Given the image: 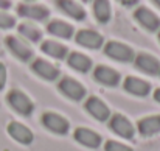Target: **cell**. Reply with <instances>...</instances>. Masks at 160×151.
<instances>
[{
  "mask_svg": "<svg viewBox=\"0 0 160 151\" xmlns=\"http://www.w3.org/2000/svg\"><path fill=\"white\" fill-rule=\"evenodd\" d=\"M152 2H154V5H156L157 8H160V0H152Z\"/></svg>",
  "mask_w": 160,
  "mask_h": 151,
  "instance_id": "30",
  "label": "cell"
},
{
  "mask_svg": "<svg viewBox=\"0 0 160 151\" xmlns=\"http://www.w3.org/2000/svg\"><path fill=\"white\" fill-rule=\"evenodd\" d=\"M47 31L58 38V39H64V41H68L72 38H75V27L72 23H68L67 20H62V19H52L47 22Z\"/></svg>",
  "mask_w": 160,
  "mask_h": 151,
  "instance_id": "19",
  "label": "cell"
},
{
  "mask_svg": "<svg viewBox=\"0 0 160 151\" xmlns=\"http://www.w3.org/2000/svg\"><path fill=\"white\" fill-rule=\"evenodd\" d=\"M67 65L79 73H89L93 69V61L90 56L81 53V51H68L67 58Z\"/></svg>",
  "mask_w": 160,
  "mask_h": 151,
  "instance_id": "20",
  "label": "cell"
},
{
  "mask_svg": "<svg viewBox=\"0 0 160 151\" xmlns=\"http://www.w3.org/2000/svg\"><path fill=\"white\" fill-rule=\"evenodd\" d=\"M6 81H8V69L3 62H0V91L5 89Z\"/></svg>",
  "mask_w": 160,
  "mask_h": 151,
  "instance_id": "26",
  "label": "cell"
},
{
  "mask_svg": "<svg viewBox=\"0 0 160 151\" xmlns=\"http://www.w3.org/2000/svg\"><path fill=\"white\" fill-rule=\"evenodd\" d=\"M118 2L126 8H134V6H138V3H140V0H118Z\"/></svg>",
  "mask_w": 160,
  "mask_h": 151,
  "instance_id": "27",
  "label": "cell"
},
{
  "mask_svg": "<svg viewBox=\"0 0 160 151\" xmlns=\"http://www.w3.org/2000/svg\"><path fill=\"white\" fill-rule=\"evenodd\" d=\"M5 44H6V49L12 53V56L17 58L19 61H22V62H30V61H33L34 51H33L31 45H30L25 39L11 34V36H6V38H5Z\"/></svg>",
  "mask_w": 160,
  "mask_h": 151,
  "instance_id": "6",
  "label": "cell"
},
{
  "mask_svg": "<svg viewBox=\"0 0 160 151\" xmlns=\"http://www.w3.org/2000/svg\"><path fill=\"white\" fill-rule=\"evenodd\" d=\"M134 19L149 33H159L160 17L148 6H137L134 9Z\"/></svg>",
  "mask_w": 160,
  "mask_h": 151,
  "instance_id": "13",
  "label": "cell"
},
{
  "mask_svg": "<svg viewBox=\"0 0 160 151\" xmlns=\"http://www.w3.org/2000/svg\"><path fill=\"white\" fill-rule=\"evenodd\" d=\"M6 103L16 114H19L22 117H31L34 112V107H36L34 101L30 98V95L20 89H11L6 94Z\"/></svg>",
  "mask_w": 160,
  "mask_h": 151,
  "instance_id": "1",
  "label": "cell"
},
{
  "mask_svg": "<svg viewBox=\"0 0 160 151\" xmlns=\"http://www.w3.org/2000/svg\"><path fill=\"white\" fill-rule=\"evenodd\" d=\"M157 38H159V42H160V30H159V33H157Z\"/></svg>",
  "mask_w": 160,
  "mask_h": 151,
  "instance_id": "32",
  "label": "cell"
},
{
  "mask_svg": "<svg viewBox=\"0 0 160 151\" xmlns=\"http://www.w3.org/2000/svg\"><path fill=\"white\" fill-rule=\"evenodd\" d=\"M104 151H134V148H131L128 143H123L120 140L109 139L104 142Z\"/></svg>",
  "mask_w": 160,
  "mask_h": 151,
  "instance_id": "25",
  "label": "cell"
},
{
  "mask_svg": "<svg viewBox=\"0 0 160 151\" xmlns=\"http://www.w3.org/2000/svg\"><path fill=\"white\" fill-rule=\"evenodd\" d=\"M123 89L129 94V95H134V97H148L152 91L151 87V83L143 80V78H138V76H134V75H129L123 80Z\"/></svg>",
  "mask_w": 160,
  "mask_h": 151,
  "instance_id": "15",
  "label": "cell"
},
{
  "mask_svg": "<svg viewBox=\"0 0 160 151\" xmlns=\"http://www.w3.org/2000/svg\"><path fill=\"white\" fill-rule=\"evenodd\" d=\"M92 13L98 23L106 25L112 19V3L110 0H93L92 2Z\"/></svg>",
  "mask_w": 160,
  "mask_h": 151,
  "instance_id": "22",
  "label": "cell"
},
{
  "mask_svg": "<svg viewBox=\"0 0 160 151\" xmlns=\"http://www.w3.org/2000/svg\"><path fill=\"white\" fill-rule=\"evenodd\" d=\"M11 8V0H0V9L2 11H6Z\"/></svg>",
  "mask_w": 160,
  "mask_h": 151,
  "instance_id": "28",
  "label": "cell"
},
{
  "mask_svg": "<svg viewBox=\"0 0 160 151\" xmlns=\"http://www.w3.org/2000/svg\"><path fill=\"white\" fill-rule=\"evenodd\" d=\"M135 129L143 137H152L160 133V114H151L145 115L137 120Z\"/></svg>",
  "mask_w": 160,
  "mask_h": 151,
  "instance_id": "18",
  "label": "cell"
},
{
  "mask_svg": "<svg viewBox=\"0 0 160 151\" xmlns=\"http://www.w3.org/2000/svg\"><path fill=\"white\" fill-rule=\"evenodd\" d=\"M41 123L45 129L53 133L56 136H67L70 133V122L62 114L54 111H45L41 115Z\"/></svg>",
  "mask_w": 160,
  "mask_h": 151,
  "instance_id": "5",
  "label": "cell"
},
{
  "mask_svg": "<svg viewBox=\"0 0 160 151\" xmlns=\"http://www.w3.org/2000/svg\"><path fill=\"white\" fill-rule=\"evenodd\" d=\"M82 2H84V3H92L93 0H82Z\"/></svg>",
  "mask_w": 160,
  "mask_h": 151,
  "instance_id": "31",
  "label": "cell"
},
{
  "mask_svg": "<svg viewBox=\"0 0 160 151\" xmlns=\"http://www.w3.org/2000/svg\"><path fill=\"white\" fill-rule=\"evenodd\" d=\"M54 3L61 13H64L65 16H68L70 19H73L76 22H82L87 17L84 6L76 0H54Z\"/></svg>",
  "mask_w": 160,
  "mask_h": 151,
  "instance_id": "17",
  "label": "cell"
},
{
  "mask_svg": "<svg viewBox=\"0 0 160 151\" xmlns=\"http://www.w3.org/2000/svg\"><path fill=\"white\" fill-rule=\"evenodd\" d=\"M41 51L53 59H65L67 55H68V47L64 45L62 42L59 41H54V39H47V41H42L41 42Z\"/></svg>",
  "mask_w": 160,
  "mask_h": 151,
  "instance_id": "21",
  "label": "cell"
},
{
  "mask_svg": "<svg viewBox=\"0 0 160 151\" xmlns=\"http://www.w3.org/2000/svg\"><path fill=\"white\" fill-rule=\"evenodd\" d=\"M93 80L106 87H118L121 84V73L106 64H98L93 67Z\"/></svg>",
  "mask_w": 160,
  "mask_h": 151,
  "instance_id": "10",
  "label": "cell"
},
{
  "mask_svg": "<svg viewBox=\"0 0 160 151\" xmlns=\"http://www.w3.org/2000/svg\"><path fill=\"white\" fill-rule=\"evenodd\" d=\"M134 65L146 75H151V76L160 75V59L151 53H146V51L137 53L134 59Z\"/></svg>",
  "mask_w": 160,
  "mask_h": 151,
  "instance_id": "14",
  "label": "cell"
},
{
  "mask_svg": "<svg viewBox=\"0 0 160 151\" xmlns=\"http://www.w3.org/2000/svg\"><path fill=\"white\" fill-rule=\"evenodd\" d=\"M31 72L39 78H42L44 81H50V83L58 81L61 78V69L44 58H36L31 61Z\"/></svg>",
  "mask_w": 160,
  "mask_h": 151,
  "instance_id": "11",
  "label": "cell"
},
{
  "mask_svg": "<svg viewBox=\"0 0 160 151\" xmlns=\"http://www.w3.org/2000/svg\"><path fill=\"white\" fill-rule=\"evenodd\" d=\"M84 109L92 118H95L101 123H106L112 115V111H110L109 104L106 101L101 100L100 97H97V95H90L84 100Z\"/></svg>",
  "mask_w": 160,
  "mask_h": 151,
  "instance_id": "8",
  "label": "cell"
},
{
  "mask_svg": "<svg viewBox=\"0 0 160 151\" xmlns=\"http://www.w3.org/2000/svg\"><path fill=\"white\" fill-rule=\"evenodd\" d=\"M107 126L110 128V131L113 134L120 136L124 140H132L137 134L135 125L131 122V118L120 112H115L110 115V118L107 120Z\"/></svg>",
  "mask_w": 160,
  "mask_h": 151,
  "instance_id": "4",
  "label": "cell"
},
{
  "mask_svg": "<svg viewBox=\"0 0 160 151\" xmlns=\"http://www.w3.org/2000/svg\"><path fill=\"white\" fill-rule=\"evenodd\" d=\"M73 139L81 145V147H86L89 150H98L103 143V137L100 133H97L95 129L92 128H87V126H78L75 128L73 131Z\"/></svg>",
  "mask_w": 160,
  "mask_h": 151,
  "instance_id": "12",
  "label": "cell"
},
{
  "mask_svg": "<svg viewBox=\"0 0 160 151\" xmlns=\"http://www.w3.org/2000/svg\"><path fill=\"white\" fill-rule=\"evenodd\" d=\"M103 51L107 58H110L117 62H123V64L134 62L135 55H137L131 45H128L121 41H107V42H104Z\"/></svg>",
  "mask_w": 160,
  "mask_h": 151,
  "instance_id": "3",
  "label": "cell"
},
{
  "mask_svg": "<svg viewBox=\"0 0 160 151\" xmlns=\"http://www.w3.org/2000/svg\"><path fill=\"white\" fill-rule=\"evenodd\" d=\"M16 27V17L8 11L0 9V30H11Z\"/></svg>",
  "mask_w": 160,
  "mask_h": 151,
  "instance_id": "24",
  "label": "cell"
},
{
  "mask_svg": "<svg viewBox=\"0 0 160 151\" xmlns=\"http://www.w3.org/2000/svg\"><path fill=\"white\" fill-rule=\"evenodd\" d=\"M6 133L12 140H16L20 145H31L34 142L33 131L20 122H9L6 126Z\"/></svg>",
  "mask_w": 160,
  "mask_h": 151,
  "instance_id": "16",
  "label": "cell"
},
{
  "mask_svg": "<svg viewBox=\"0 0 160 151\" xmlns=\"http://www.w3.org/2000/svg\"><path fill=\"white\" fill-rule=\"evenodd\" d=\"M75 42L79 47H84L87 50H100L104 45V38L100 31H95L92 28H81L75 33Z\"/></svg>",
  "mask_w": 160,
  "mask_h": 151,
  "instance_id": "9",
  "label": "cell"
},
{
  "mask_svg": "<svg viewBox=\"0 0 160 151\" xmlns=\"http://www.w3.org/2000/svg\"><path fill=\"white\" fill-rule=\"evenodd\" d=\"M17 14L30 22H47L50 17V9L41 3L25 2L17 6Z\"/></svg>",
  "mask_w": 160,
  "mask_h": 151,
  "instance_id": "7",
  "label": "cell"
},
{
  "mask_svg": "<svg viewBox=\"0 0 160 151\" xmlns=\"http://www.w3.org/2000/svg\"><path fill=\"white\" fill-rule=\"evenodd\" d=\"M58 91L68 100L72 101H84L87 98V89L82 86V83H79L76 78H72V76H61L58 80Z\"/></svg>",
  "mask_w": 160,
  "mask_h": 151,
  "instance_id": "2",
  "label": "cell"
},
{
  "mask_svg": "<svg viewBox=\"0 0 160 151\" xmlns=\"http://www.w3.org/2000/svg\"><path fill=\"white\" fill-rule=\"evenodd\" d=\"M152 97H154V100L160 103V87H157L156 91H154V94H152Z\"/></svg>",
  "mask_w": 160,
  "mask_h": 151,
  "instance_id": "29",
  "label": "cell"
},
{
  "mask_svg": "<svg viewBox=\"0 0 160 151\" xmlns=\"http://www.w3.org/2000/svg\"><path fill=\"white\" fill-rule=\"evenodd\" d=\"M25 2H33V3H36V0H25Z\"/></svg>",
  "mask_w": 160,
  "mask_h": 151,
  "instance_id": "33",
  "label": "cell"
},
{
  "mask_svg": "<svg viewBox=\"0 0 160 151\" xmlns=\"http://www.w3.org/2000/svg\"><path fill=\"white\" fill-rule=\"evenodd\" d=\"M17 31L19 34L22 36V39L28 41V42H33V44H38L42 41V30L34 23V22H30V20H25L22 23H19L17 27Z\"/></svg>",
  "mask_w": 160,
  "mask_h": 151,
  "instance_id": "23",
  "label": "cell"
}]
</instances>
